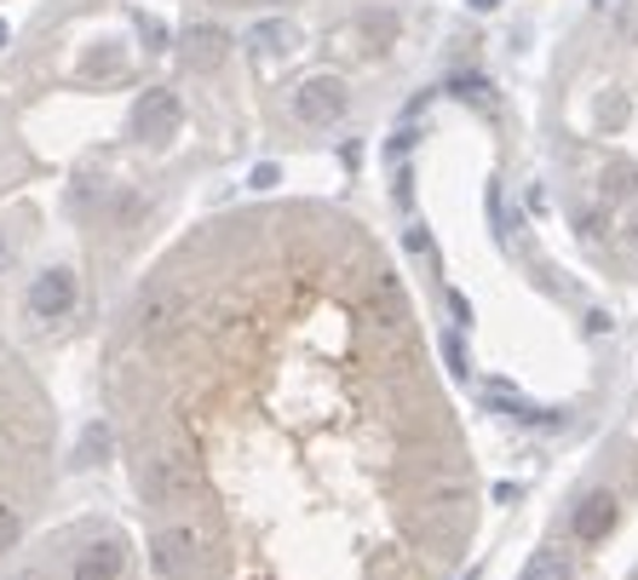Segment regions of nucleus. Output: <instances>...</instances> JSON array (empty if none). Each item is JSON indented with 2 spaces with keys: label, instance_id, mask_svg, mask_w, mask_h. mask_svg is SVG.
<instances>
[{
  "label": "nucleus",
  "instance_id": "f257e3e1",
  "mask_svg": "<svg viewBox=\"0 0 638 580\" xmlns=\"http://www.w3.org/2000/svg\"><path fill=\"white\" fill-rule=\"evenodd\" d=\"M161 580H455L478 483L391 253L253 201L167 253L110 346Z\"/></svg>",
  "mask_w": 638,
  "mask_h": 580
},
{
  "label": "nucleus",
  "instance_id": "f03ea898",
  "mask_svg": "<svg viewBox=\"0 0 638 580\" xmlns=\"http://www.w3.org/2000/svg\"><path fill=\"white\" fill-rule=\"evenodd\" d=\"M58 420L29 362L0 339V558H12L52 494Z\"/></svg>",
  "mask_w": 638,
  "mask_h": 580
},
{
  "label": "nucleus",
  "instance_id": "7ed1b4c3",
  "mask_svg": "<svg viewBox=\"0 0 638 580\" xmlns=\"http://www.w3.org/2000/svg\"><path fill=\"white\" fill-rule=\"evenodd\" d=\"M616 511H621V506H616V494H610V489L587 494V500L576 506V540H581V546H598L604 534L616 529Z\"/></svg>",
  "mask_w": 638,
  "mask_h": 580
},
{
  "label": "nucleus",
  "instance_id": "20e7f679",
  "mask_svg": "<svg viewBox=\"0 0 638 580\" xmlns=\"http://www.w3.org/2000/svg\"><path fill=\"white\" fill-rule=\"evenodd\" d=\"M346 110V92L333 87V81H317V87H299V121H311V127H328L333 116Z\"/></svg>",
  "mask_w": 638,
  "mask_h": 580
},
{
  "label": "nucleus",
  "instance_id": "39448f33",
  "mask_svg": "<svg viewBox=\"0 0 638 580\" xmlns=\"http://www.w3.org/2000/svg\"><path fill=\"white\" fill-rule=\"evenodd\" d=\"M29 304H36V317H63L76 304V277H63V270H52V277L29 293Z\"/></svg>",
  "mask_w": 638,
  "mask_h": 580
},
{
  "label": "nucleus",
  "instance_id": "423d86ee",
  "mask_svg": "<svg viewBox=\"0 0 638 580\" xmlns=\"http://www.w3.org/2000/svg\"><path fill=\"white\" fill-rule=\"evenodd\" d=\"M524 580H576V552L569 546H541V552L529 558V569H524Z\"/></svg>",
  "mask_w": 638,
  "mask_h": 580
},
{
  "label": "nucleus",
  "instance_id": "0eeeda50",
  "mask_svg": "<svg viewBox=\"0 0 638 580\" xmlns=\"http://www.w3.org/2000/svg\"><path fill=\"white\" fill-rule=\"evenodd\" d=\"M484 402H489V408H507V414H512V420H524V426H535V420H552V414H541L535 402H524L512 386H484Z\"/></svg>",
  "mask_w": 638,
  "mask_h": 580
},
{
  "label": "nucleus",
  "instance_id": "6e6552de",
  "mask_svg": "<svg viewBox=\"0 0 638 580\" xmlns=\"http://www.w3.org/2000/svg\"><path fill=\"white\" fill-rule=\"evenodd\" d=\"M219 12H282V7H299V0H208Z\"/></svg>",
  "mask_w": 638,
  "mask_h": 580
},
{
  "label": "nucleus",
  "instance_id": "1a4fd4ad",
  "mask_svg": "<svg viewBox=\"0 0 638 580\" xmlns=\"http://www.w3.org/2000/svg\"><path fill=\"white\" fill-rule=\"evenodd\" d=\"M627 580H638V569H632V574H627Z\"/></svg>",
  "mask_w": 638,
  "mask_h": 580
},
{
  "label": "nucleus",
  "instance_id": "9d476101",
  "mask_svg": "<svg viewBox=\"0 0 638 580\" xmlns=\"http://www.w3.org/2000/svg\"><path fill=\"white\" fill-rule=\"evenodd\" d=\"M0 7H7V0H0Z\"/></svg>",
  "mask_w": 638,
  "mask_h": 580
}]
</instances>
